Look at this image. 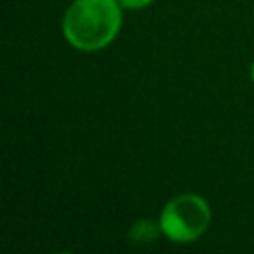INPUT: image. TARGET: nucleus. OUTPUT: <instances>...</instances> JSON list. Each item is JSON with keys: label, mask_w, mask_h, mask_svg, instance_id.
<instances>
[{"label": "nucleus", "mask_w": 254, "mask_h": 254, "mask_svg": "<svg viewBox=\"0 0 254 254\" xmlns=\"http://www.w3.org/2000/svg\"><path fill=\"white\" fill-rule=\"evenodd\" d=\"M161 232L173 242H192L210 224L208 202L198 194H179L171 198L159 218Z\"/></svg>", "instance_id": "f03ea898"}, {"label": "nucleus", "mask_w": 254, "mask_h": 254, "mask_svg": "<svg viewBox=\"0 0 254 254\" xmlns=\"http://www.w3.org/2000/svg\"><path fill=\"white\" fill-rule=\"evenodd\" d=\"M121 28L117 0H75L64 16L65 40L83 52L105 48Z\"/></svg>", "instance_id": "f257e3e1"}, {"label": "nucleus", "mask_w": 254, "mask_h": 254, "mask_svg": "<svg viewBox=\"0 0 254 254\" xmlns=\"http://www.w3.org/2000/svg\"><path fill=\"white\" fill-rule=\"evenodd\" d=\"M250 77H252V81H254V62H252V65H250Z\"/></svg>", "instance_id": "39448f33"}, {"label": "nucleus", "mask_w": 254, "mask_h": 254, "mask_svg": "<svg viewBox=\"0 0 254 254\" xmlns=\"http://www.w3.org/2000/svg\"><path fill=\"white\" fill-rule=\"evenodd\" d=\"M159 230H161V224H157V222H153V220L145 218V220H137V222L131 226L129 236H131V240H133V242L147 244V242H153V240L157 238Z\"/></svg>", "instance_id": "7ed1b4c3"}, {"label": "nucleus", "mask_w": 254, "mask_h": 254, "mask_svg": "<svg viewBox=\"0 0 254 254\" xmlns=\"http://www.w3.org/2000/svg\"><path fill=\"white\" fill-rule=\"evenodd\" d=\"M121 4V8H127V10H139V8H145L149 6L153 0H117Z\"/></svg>", "instance_id": "20e7f679"}]
</instances>
